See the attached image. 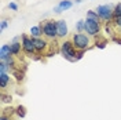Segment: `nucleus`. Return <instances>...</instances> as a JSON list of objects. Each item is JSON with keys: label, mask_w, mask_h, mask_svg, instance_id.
<instances>
[{"label": "nucleus", "mask_w": 121, "mask_h": 120, "mask_svg": "<svg viewBox=\"0 0 121 120\" xmlns=\"http://www.w3.org/2000/svg\"><path fill=\"white\" fill-rule=\"evenodd\" d=\"M21 50H22V43H19V42H13L11 43V53H13V55L18 57L21 54Z\"/></svg>", "instance_id": "ddd939ff"}, {"label": "nucleus", "mask_w": 121, "mask_h": 120, "mask_svg": "<svg viewBox=\"0 0 121 120\" xmlns=\"http://www.w3.org/2000/svg\"><path fill=\"white\" fill-rule=\"evenodd\" d=\"M11 44H3L0 48V60H4L6 57L11 55Z\"/></svg>", "instance_id": "f8f14e48"}, {"label": "nucleus", "mask_w": 121, "mask_h": 120, "mask_svg": "<svg viewBox=\"0 0 121 120\" xmlns=\"http://www.w3.org/2000/svg\"><path fill=\"white\" fill-rule=\"evenodd\" d=\"M33 42H35V47H36V51L37 54H43L47 51V48L50 47V43H48V40L45 37H36L33 39Z\"/></svg>", "instance_id": "0eeeda50"}, {"label": "nucleus", "mask_w": 121, "mask_h": 120, "mask_svg": "<svg viewBox=\"0 0 121 120\" xmlns=\"http://www.w3.org/2000/svg\"><path fill=\"white\" fill-rule=\"evenodd\" d=\"M41 30H43V36L47 40H55L58 37V28H56V21L54 19H44L40 22Z\"/></svg>", "instance_id": "f257e3e1"}, {"label": "nucleus", "mask_w": 121, "mask_h": 120, "mask_svg": "<svg viewBox=\"0 0 121 120\" xmlns=\"http://www.w3.org/2000/svg\"><path fill=\"white\" fill-rule=\"evenodd\" d=\"M1 101H3V102H11L13 99H11V95H7V94L3 92V94H1Z\"/></svg>", "instance_id": "b1692460"}, {"label": "nucleus", "mask_w": 121, "mask_h": 120, "mask_svg": "<svg viewBox=\"0 0 121 120\" xmlns=\"http://www.w3.org/2000/svg\"><path fill=\"white\" fill-rule=\"evenodd\" d=\"M113 23H114V26L121 28V15H120V17H116V18H113Z\"/></svg>", "instance_id": "5701e85b"}, {"label": "nucleus", "mask_w": 121, "mask_h": 120, "mask_svg": "<svg viewBox=\"0 0 121 120\" xmlns=\"http://www.w3.org/2000/svg\"><path fill=\"white\" fill-rule=\"evenodd\" d=\"M14 113H15L14 108H6V109L1 111V115H6V116H13Z\"/></svg>", "instance_id": "aec40b11"}, {"label": "nucleus", "mask_w": 121, "mask_h": 120, "mask_svg": "<svg viewBox=\"0 0 121 120\" xmlns=\"http://www.w3.org/2000/svg\"><path fill=\"white\" fill-rule=\"evenodd\" d=\"M11 73L13 76L15 77V80L18 83H22L25 80V72L21 70V68H14V69H11Z\"/></svg>", "instance_id": "9d476101"}, {"label": "nucleus", "mask_w": 121, "mask_h": 120, "mask_svg": "<svg viewBox=\"0 0 121 120\" xmlns=\"http://www.w3.org/2000/svg\"><path fill=\"white\" fill-rule=\"evenodd\" d=\"M10 66H8L6 62H3V61H0V73H4V72H7Z\"/></svg>", "instance_id": "412c9836"}, {"label": "nucleus", "mask_w": 121, "mask_h": 120, "mask_svg": "<svg viewBox=\"0 0 121 120\" xmlns=\"http://www.w3.org/2000/svg\"><path fill=\"white\" fill-rule=\"evenodd\" d=\"M84 32L88 35V36H99L100 33V22H96L94 19H90V18H85V28H84Z\"/></svg>", "instance_id": "423d86ee"}, {"label": "nucleus", "mask_w": 121, "mask_h": 120, "mask_svg": "<svg viewBox=\"0 0 121 120\" xmlns=\"http://www.w3.org/2000/svg\"><path fill=\"white\" fill-rule=\"evenodd\" d=\"M113 40H114V42H117V43H118V44L121 46V39H116V37H113Z\"/></svg>", "instance_id": "cd10ccee"}, {"label": "nucleus", "mask_w": 121, "mask_h": 120, "mask_svg": "<svg viewBox=\"0 0 121 120\" xmlns=\"http://www.w3.org/2000/svg\"><path fill=\"white\" fill-rule=\"evenodd\" d=\"M120 15H121V3H117V4L114 6L113 18H116V17H120Z\"/></svg>", "instance_id": "a211bd4d"}, {"label": "nucleus", "mask_w": 121, "mask_h": 120, "mask_svg": "<svg viewBox=\"0 0 121 120\" xmlns=\"http://www.w3.org/2000/svg\"><path fill=\"white\" fill-rule=\"evenodd\" d=\"M84 28H85V19L77 21V23H76V30L81 33V32H84Z\"/></svg>", "instance_id": "f3484780"}, {"label": "nucleus", "mask_w": 121, "mask_h": 120, "mask_svg": "<svg viewBox=\"0 0 121 120\" xmlns=\"http://www.w3.org/2000/svg\"><path fill=\"white\" fill-rule=\"evenodd\" d=\"M7 26H8V19H3V21H1V23H0V29L4 30Z\"/></svg>", "instance_id": "393cba45"}, {"label": "nucleus", "mask_w": 121, "mask_h": 120, "mask_svg": "<svg viewBox=\"0 0 121 120\" xmlns=\"http://www.w3.org/2000/svg\"><path fill=\"white\" fill-rule=\"evenodd\" d=\"M56 28H58V37L63 39L68 36L69 33V28H68V23L65 19H59L56 21Z\"/></svg>", "instance_id": "6e6552de"}, {"label": "nucleus", "mask_w": 121, "mask_h": 120, "mask_svg": "<svg viewBox=\"0 0 121 120\" xmlns=\"http://www.w3.org/2000/svg\"><path fill=\"white\" fill-rule=\"evenodd\" d=\"M15 115L18 116V117H25L26 116V108L23 105H19L15 108Z\"/></svg>", "instance_id": "dca6fc26"}, {"label": "nucleus", "mask_w": 121, "mask_h": 120, "mask_svg": "<svg viewBox=\"0 0 121 120\" xmlns=\"http://www.w3.org/2000/svg\"><path fill=\"white\" fill-rule=\"evenodd\" d=\"M72 6H73V1H72V0H60L59 4L54 7V13H56V14H60V13H63V11L69 10V8L72 7Z\"/></svg>", "instance_id": "1a4fd4ad"}, {"label": "nucleus", "mask_w": 121, "mask_h": 120, "mask_svg": "<svg viewBox=\"0 0 121 120\" xmlns=\"http://www.w3.org/2000/svg\"><path fill=\"white\" fill-rule=\"evenodd\" d=\"M8 83H10V75L7 72L0 73V86H1V88H7Z\"/></svg>", "instance_id": "4468645a"}, {"label": "nucleus", "mask_w": 121, "mask_h": 120, "mask_svg": "<svg viewBox=\"0 0 121 120\" xmlns=\"http://www.w3.org/2000/svg\"><path fill=\"white\" fill-rule=\"evenodd\" d=\"M19 40H21V37H19V36H17V37L13 39V42H19Z\"/></svg>", "instance_id": "c85d7f7f"}, {"label": "nucleus", "mask_w": 121, "mask_h": 120, "mask_svg": "<svg viewBox=\"0 0 121 120\" xmlns=\"http://www.w3.org/2000/svg\"><path fill=\"white\" fill-rule=\"evenodd\" d=\"M91 36L88 35H85V33H80V32H77L74 33L73 36H72V42H73V44L74 47L78 50V51H87V50H90V44H91Z\"/></svg>", "instance_id": "7ed1b4c3"}, {"label": "nucleus", "mask_w": 121, "mask_h": 120, "mask_svg": "<svg viewBox=\"0 0 121 120\" xmlns=\"http://www.w3.org/2000/svg\"><path fill=\"white\" fill-rule=\"evenodd\" d=\"M98 15L100 17L102 21H106V22H113V11L114 7H112L110 4H100L96 7L95 10Z\"/></svg>", "instance_id": "39448f33"}, {"label": "nucleus", "mask_w": 121, "mask_h": 120, "mask_svg": "<svg viewBox=\"0 0 121 120\" xmlns=\"http://www.w3.org/2000/svg\"><path fill=\"white\" fill-rule=\"evenodd\" d=\"M84 53H85V51H77V61L83 58V57H84Z\"/></svg>", "instance_id": "a878e982"}, {"label": "nucleus", "mask_w": 121, "mask_h": 120, "mask_svg": "<svg viewBox=\"0 0 121 120\" xmlns=\"http://www.w3.org/2000/svg\"><path fill=\"white\" fill-rule=\"evenodd\" d=\"M0 120H10V116H6V115H1Z\"/></svg>", "instance_id": "bb28decb"}, {"label": "nucleus", "mask_w": 121, "mask_h": 120, "mask_svg": "<svg viewBox=\"0 0 121 120\" xmlns=\"http://www.w3.org/2000/svg\"><path fill=\"white\" fill-rule=\"evenodd\" d=\"M106 44H107V42H106V39H102V40H95V47H98V48H105Z\"/></svg>", "instance_id": "6ab92c4d"}, {"label": "nucleus", "mask_w": 121, "mask_h": 120, "mask_svg": "<svg viewBox=\"0 0 121 120\" xmlns=\"http://www.w3.org/2000/svg\"><path fill=\"white\" fill-rule=\"evenodd\" d=\"M60 55L65 58V60L70 61V62H74V61H77V48L74 47V44H73V42L72 40H65L63 43H60Z\"/></svg>", "instance_id": "f03ea898"}, {"label": "nucleus", "mask_w": 121, "mask_h": 120, "mask_svg": "<svg viewBox=\"0 0 121 120\" xmlns=\"http://www.w3.org/2000/svg\"><path fill=\"white\" fill-rule=\"evenodd\" d=\"M29 36L33 39L36 37H41L43 36V30H41V26L40 25H36V26H32L29 30Z\"/></svg>", "instance_id": "9b49d317"}, {"label": "nucleus", "mask_w": 121, "mask_h": 120, "mask_svg": "<svg viewBox=\"0 0 121 120\" xmlns=\"http://www.w3.org/2000/svg\"><path fill=\"white\" fill-rule=\"evenodd\" d=\"M87 18L94 19V21H96V22H100V21H102L100 17L98 15V13H96L95 10H88V11H87Z\"/></svg>", "instance_id": "2eb2a0df"}, {"label": "nucleus", "mask_w": 121, "mask_h": 120, "mask_svg": "<svg viewBox=\"0 0 121 120\" xmlns=\"http://www.w3.org/2000/svg\"><path fill=\"white\" fill-rule=\"evenodd\" d=\"M22 51L28 57H33L35 60H40V54H37L36 51V47H35V42H33V37L30 36H26V35H22Z\"/></svg>", "instance_id": "20e7f679"}, {"label": "nucleus", "mask_w": 121, "mask_h": 120, "mask_svg": "<svg viewBox=\"0 0 121 120\" xmlns=\"http://www.w3.org/2000/svg\"><path fill=\"white\" fill-rule=\"evenodd\" d=\"M8 8H10L11 11H18V10H19L18 4H17V3H14V1H10V3H8Z\"/></svg>", "instance_id": "4be33fe9"}]
</instances>
